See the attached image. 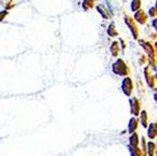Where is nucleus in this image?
Instances as JSON below:
<instances>
[{"mask_svg": "<svg viewBox=\"0 0 157 156\" xmlns=\"http://www.w3.org/2000/svg\"><path fill=\"white\" fill-rule=\"evenodd\" d=\"M112 69L117 75L119 76H126L128 74V67L124 63L123 60H118L117 62L112 65Z\"/></svg>", "mask_w": 157, "mask_h": 156, "instance_id": "1", "label": "nucleus"}, {"mask_svg": "<svg viewBox=\"0 0 157 156\" xmlns=\"http://www.w3.org/2000/svg\"><path fill=\"white\" fill-rule=\"evenodd\" d=\"M124 20H125L126 24H128V26L130 28V30H131L133 37H135V39H137L140 35V30H139V28H137V25L135 24V22H134V20L132 18H130L128 16H126L125 18H124Z\"/></svg>", "mask_w": 157, "mask_h": 156, "instance_id": "2", "label": "nucleus"}, {"mask_svg": "<svg viewBox=\"0 0 157 156\" xmlns=\"http://www.w3.org/2000/svg\"><path fill=\"white\" fill-rule=\"evenodd\" d=\"M122 90H123L124 95L126 96H131L132 91H133V84L130 78H124V80L122 81Z\"/></svg>", "mask_w": 157, "mask_h": 156, "instance_id": "3", "label": "nucleus"}, {"mask_svg": "<svg viewBox=\"0 0 157 156\" xmlns=\"http://www.w3.org/2000/svg\"><path fill=\"white\" fill-rule=\"evenodd\" d=\"M130 103H131V112L132 115H139L140 111H141V104L137 98H131L130 100Z\"/></svg>", "mask_w": 157, "mask_h": 156, "instance_id": "4", "label": "nucleus"}, {"mask_svg": "<svg viewBox=\"0 0 157 156\" xmlns=\"http://www.w3.org/2000/svg\"><path fill=\"white\" fill-rule=\"evenodd\" d=\"M134 19H135L140 24H145L147 21V14L142 10V9H139V10L135 12V14H134Z\"/></svg>", "mask_w": 157, "mask_h": 156, "instance_id": "5", "label": "nucleus"}, {"mask_svg": "<svg viewBox=\"0 0 157 156\" xmlns=\"http://www.w3.org/2000/svg\"><path fill=\"white\" fill-rule=\"evenodd\" d=\"M140 44L144 47V49L146 51V53L149 55V57L154 58V60H155L156 53H155V49H153V45L151 44V43H147V42H144V41H140Z\"/></svg>", "mask_w": 157, "mask_h": 156, "instance_id": "6", "label": "nucleus"}, {"mask_svg": "<svg viewBox=\"0 0 157 156\" xmlns=\"http://www.w3.org/2000/svg\"><path fill=\"white\" fill-rule=\"evenodd\" d=\"M144 76L146 78V81L151 87H155L156 83H155V77H153V74H152V70L149 67H146L144 69Z\"/></svg>", "mask_w": 157, "mask_h": 156, "instance_id": "7", "label": "nucleus"}, {"mask_svg": "<svg viewBox=\"0 0 157 156\" xmlns=\"http://www.w3.org/2000/svg\"><path fill=\"white\" fill-rule=\"evenodd\" d=\"M147 135H148V138H151V140L156 138V135H157L156 123H152V124H149L148 131H147Z\"/></svg>", "mask_w": 157, "mask_h": 156, "instance_id": "8", "label": "nucleus"}, {"mask_svg": "<svg viewBox=\"0 0 157 156\" xmlns=\"http://www.w3.org/2000/svg\"><path fill=\"white\" fill-rule=\"evenodd\" d=\"M137 125H139V122L135 118H132L130 120V123H128V132L130 133H134V131L137 129Z\"/></svg>", "mask_w": 157, "mask_h": 156, "instance_id": "9", "label": "nucleus"}, {"mask_svg": "<svg viewBox=\"0 0 157 156\" xmlns=\"http://www.w3.org/2000/svg\"><path fill=\"white\" fill-rule=\"evenodd\" d=\"M128 148H130V152H131L132 156H144V155H143V151H142V150H140L137 146L128 145Z\"/></svg>", "mask_w": 157, "mask_h": 156, "instance_id": "10", "label": "nucleus"}, {"mask_svg": "<svg viewBox=\"0 0 157 156\" xmlns=\"http://www.w3.org/2000/svg\"><path fill=\"white\" fill-rule=\"evenodd\" d=\"M146 151L148 152L149 156H154L155 153H156V144L154 142H149L146 146Z\"/></svg>", "mask_w": 157, "mask_h": 156, "instance_id": "11", "label": "nucleus"}, {"mask_svg": "<svg viewBox=\"0 0 157 156\" xmlns=\"http://www.w3.org/2000/svg\"><path fill=\"white\" fill-rule=\"evenodd\" d=\"M110 51L112 56H118L119 54V43L118 42H112V44L110 46Z\"/></svg>", "mask_w": 157, "mask_h": 156, "instance_id": "12", "label": "nucleus"}, {"mask_svg": "<svg viewBox=\"0 0 157 156\" xmlns=\"http://www.w3.org/2000/svg\"><path fill=\"white\" fill-rule=\"evenodd\" d=\"M140 143L139 141V135L136 134V133H133L132 134V136L130 138V145L131 146H137Z\"/></svg>", "mask_w": 157, "mask_h": 156, "instance_id": "13", "label": "nucleus"}, {"mask_svg": "<svg viewBox=\"0 0 157 156\" xmlns=\"http://www.w3.org/2000/svg\"><path fill=\"white\" fill-rule=\"evenodd\" d=\"M97 10L99 11V13H101V16L103 17L105 19H109V18H110V14H109V12L105 10V8L103 7V6H98Z\"/></svg>", "mask_w": 157, "mask_h": 156, "instance_id": "14", "label": "nucleus"}, {"mask_svg": "<svg viewBox=\"0 0 157 156\" xmlns=\"http://www.w3.org/2000/svg\"><path fill=\"white\" fill-rule=\"evenodd\" d=\"M108 34H109L110 37H117V35H118V31L115 30V25L113 22H111V24L109 25V28H108Z\"/></svg>", "mask_w": 157, "mask_h": 156, "instance_id": "15", "label": "nucleus"}, {"mask_svg": "<svg viewBox=\"0 0 157 156\" xmlns=\"http://www.w3.org/2000/svg\"><path fill=\"white\" fill-rule=\"evenodd\" d=\"M94 0H84L82 1V8L84 10H89L94 7Z\"/></svg>", "mask_w": 157, "mask_h": 156, "instance_id": "16", "label": "nucleus"}, {"mask_svg": "<svg viewBox=\"0 0 157 156\" xmlns=\"http://www.w3.org/2000/svg\"><path fill=\"white\" fill-rule=\"evenodd\" d=\"M141 0H133L131 3V8H132V11H137L140 8H141Z\"/></svg>", "mask_w": 157, "mask_h": 156, "instance_id": "17", "label": "nucleus"}, {"mask_svg": "<svg viewBox=\"0 0 157 156\" xmlns=\"http://www.w3.org/2000/svg\"><path fill=\"white\" fill-rule=\"evenodd\" d=\"M141 121H142V125L144 127H147V112L146 111L141 112Z\"/></svg>", "mask_w": 157, "mask_h": 156, "instance_id": "18", "label": "nucleus"}, {"mask_svg": "<svg viewBox=\"0 0 157 156\" xmlns=\"http://www.w3.org/2000/svg\"><path fill=\"white\" fill-rule=\"evenodd\" d=\"M149 14H151V17H156V9H155V7L151 8V10H149Z\"/></svg>", "mask_w": 157, "mask_h": 156, "instance_id": "19", "label": "nucleus"}, {"mask_svg": "<svg viewBox=\"0 0 157 156\" xmlns=\"http://www.w3.org/2000/svg\"><path fill=\"white\" fill-rule=\"evenodd\" d=\"M7 14H8V11H1V12H0V21L3 20Z\"/></svg>", "mask_w": 157, "mask_h": 156, "instance_id": "20", "label": "nucleus"}]
</instances>
